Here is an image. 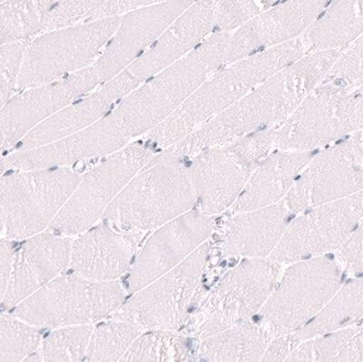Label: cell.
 Masks as SVG:
<instances>
[{
    "label": "cell",
    "mask_w": 363,
    "mask_h": 362,
    "mask_svg": "<svg viewBox=\"0 0 363 362\" xmlns=\"http://www.w3.org/2000/svg\"><path fill=\"white\" fill-rule=\"evenodd\" d=\"M342 50L311 52L274 74L199 131L171 147L191 160L252 132L278 128L328 73Z\"/></svg>",
    "instance_id": "6da1fadb"
},
{
    "label": "cell",
    "mask_w": 363,
    "mask_h": 362,
    "mask_svg": "<svg viewBox=\"0 0 363 362\" xmlns=\"http://www.w3.org/2000/svg\"><path fill=\"white\" fill-rule=\"evenodd\" d=\"M308 53L301 37L225 64L169 118L149 132L147 140L161 150L174 147L231 108L255 86Z\"/></svg>",
    "instance_id": "7a4b0ae2"
},
{
    "label": "cell",
    "mask_w": 363,
    "mask_h": 362,
    "mask_svg": "<svg viewBox=\"0 0 363 362\" xmlns=\"http://www.w3.org/2000/svg\"><path fill=\"white\" fill-rule=\"evenodd\" d=\"M231 34L213 33L186 57L116 103L108 115L129 143L157 128L225 66Z\"/></svg>",
    "instance_id": "3957f363"
},
{
    "label": "cell",
    "mask_w": 363,
    "mask_h": 362,
    "mask_svg": "<svg viewBox=\"0 0 363 362\" xmlns=\"http://www.w3.org/2000/svg\"><path fill=\"white\" fill-rule=\"evenodd\" d=\"M168 148L155 155L104 213L126 232L155 230L196 205L189 164Z\"/></svg>",
    "instance_id": "277c9868"
},
{
    "label": "cell",
    "mask_w": 363,
    "mask_h": 362,
    "mask_svg": "<svg viewBox=\"0 0 363 362\" xmlns=\"http://www.w3.org/2000/svg\"><path fill=\"white\" fill-rule=\"evenodd\" d=\"M363 130V86L320 84L277 128L275 148L312 152Z\"/></svg>",
    "instance_id": "5b68a950"
},
{
    "label": "cell",
    "mask_w": 363,
    "mask_h": 362,
    "mask_svg": "<svg viewBox=\"0 0 363 362\" xmlns=\"http://www.w3.org/2000/svg\"><path fill=\"white\" fill-rule=\"evenodd\" d=\"M67 167L17 171L0 181L3 238L28 239L50 226L79 184Z\"/></svg>",
    "instance_id": "8992f818"
},
{
    "label": "cell",
    "mask_w": 363,
    "mask_h": 362,
    "mask_svg": "<svg viewBox=\"0 0 363 362\" xmlns=\"http://www.w3.org/2000/svg\"><path fill=\"white\" fill-rule=\"evenodd\" d=\"M120 17L96 19L42 32L29 40L18 92L45 85L93 66Z\"/></svg>",
    "instance_id": "52a82bcc"
},
{
    "label": "cell",
    "mask_w": 363,
    "mask_h": 362,
    "mask_svg": "<svg viewBox=\"0 0 363 362\" xmlns=\"http://www.w3.org/2000/svg\"><path fill=\"white\" fill-rule=\"evenodd\" d=\"M120 283L79 274L60 276L16 307L15 316L35 327L87 325L115 313L124 303Z\"/></svg>",
    "instance_id": "ba28073f"
},
{
    "label": "cell",
    "mask_w": 363,
    "mask_h": 362,
    "mask_svg": "<svg viewBox=\"0 0 363 362\" xmlns=\"http://www.w3.org/2000/svg\"><path fill=\"white\" fill-rule=\"evenodd\" d=\"M281 264L271 258H249L227 273L190 319L199 339L217 334L261 312L280 279Z\"/></svg>",
    "instance_id": "9c48e42d"
},
{
    "label": "cell",
    "mask_w": 363,
    "mask_h": 362,
    "mask_svg": "<svg viewBox=\"0 0 363 362\" xmlns=\"http://www.w3.org/2000/svg\"><path fill=\"white\" fill-rule=\"evenodd\" d=\"M336 261L314 257L291 265L261 310L262 323L274 337L291 334L312 321L340 289Z\"/></svg>",
    "instance_id": "30bf717a"
},
{
    "label": "cell",
    "mask_w": 363,
    "mask_h": 362,
    "mask_svg": "<svg viewBox=\"0 0 363 362\" xmlns=\"http://www.w3.org/2000/svg\"><path fill=\"white\" fill-rule=\"evenodd\" d=\"M154 145L132 142L81 176L50 227L64 234L84 232L101 218L116 197L152 160Z\"/></svg>",
    "instance_id": "8fae6325"
},
{
    "label": "cell",
    "mask_w": 363,
    "mask_h": 362,
    "mask_svg": "<svg viewBox=\"0 0 363 362\" xmlns=\"http://www.w3.org/2000/svg\"><path fill=\"white\" fill-rule=\"evenodd\" d=\"M208 257V244H203L174 269L136 290L113 317L141 329L177 331L186 321L191 306L199 298Z\"/></svg>",
    "instance_id": "7c38bea8"
},
{
    "label": "cell",
    "mask_w": 363,
    "mask_h": 362,
    "mask_svg": "<svg viewBox=\"0 0 363 362\" xmlns=\"http://www.w3.org/2000/svg\"><path fill=\"white\" fill-rule=\"evenodd\" d=\"M363 189V130L312 158L284 202L297 213L354 195Z\"/></svg>",
    "instance_id": "4fadbf2b"
},
{
    "label": "cell",
    "mask_w": 363,
    "mask_h": 362,
    "mask_svg": "<svg viewBox=\"0 0 363 362\" xmlns=\"http://www.w3.org/2000/svg\"><path fill=\"white\" fill-rule=\"evenodd\" d=\"M213 31V0H196L134 63L102 85L119 101L145 81L186 57Z\"/></svg>",
    "instance_id": "5bb4252c"
},
{
    "label": "cell",
    "mask_w": 363,
    "mask_h": 362,
    "mask_svg": "<svg viewBox=\"0 0 363 362\" xmlns=\"http://www.w3.org/2000/svg\"><path fill=\"white\" fill-rule=\"evenodd\" d=\"M362 218L363 189L313 207L288 226L270 258L281 264H288L338 250Z\"/></svg>",
    "instance_id": "9a60e30c"
},
{
    "label": "cell",
    "mask_w": 363,
    "mask_h": 362,
    "mask_svg": "<svg viewBox=\"0 0 363 362\" xmlns=\"http://www.w3.org/2000/svg\"><path fill=\"white\" fill-rule=\"evenodd\" d=\"M100 86L101 80L93 64L62 79L18 92L1 106V150L15 149L38 125Z\"/></svg>",
    "instance_id": "2e32d148"
},
{
    "label": "cell",
    "mask_w": 363,
    "mask_h": 362,
    "mask_svg": "<svg viewBox=\"0 0 363 362\" xmlns=\"http://www.w3.org/2000/svg\"><path fill=\"white\" fill-rule=\"evenodd\" d=\"M212 230V218L200 211L187 212L157 228L136 258L128 279L130 292L179 265L204 244Z\"/></svg>",
    "instance_id": "e0dca14e"
},
{
    "label": "cell",
    "mask_w": 363,
    "mask_h": 362,
    "mask_svg": "<svg viewBox=\"0 0 363 362\" xmlns=\"http://www.w3.org/2000/svg\"><path fill=\"white\" fill-rule=\"evenodd\" d=\"M196 1L168 0L120 17L118 28L94 64L101 85L128 69Z\"/></svg>",
    "instance_id": "ac0fdd59"
},
{
    "label": "cell",
    "mask_w": 363,
    "mask_h": 362,
    "mask_svg": "<svg viewBox=\"0 0 363 362\" xmlns=\"http://www.w3.org/2000/svg\"><path fill=\"white\" fill-rule=\"evenodd\" d=\"M332 0H283L236 29L230 37L225 64L299 38Z\"/></svg>",
    "instance_id": "d6986e66"
},
{
    "label": "cell",
    "mask_w": 363,
    "mask_h": 362,
    "mask_svg": "<svg viewBox=\"0 0 363 362\" xmlns=\"http://www.w3.org/2000/svg\"><path fill=\"white\" fill-rule=\"evenodd\" d=\"M106 114L95 124L66 138L32 149L14 151L2 160L6 170L67 167L77 162L106 157L129 145Z\"/></svg>",
    "instance_id": "ffe728a7"
},
{
    "label": "cell",
    "mask_w": 363,
    "mask_h": 362,
    "mask_svg": "<svg viewBox=\"0 0 363 362\" xmlns=\"http://www.w3.org/2000/svg\"><path fill=\"white\" fill-rule=\"evenodd\" d=\"M189 170L199 211L212 216L236 202L255 169L225 145L196 154Z\"/></svg>",
    "instance_id": "44dd1931"
},
{
    "label": "cell",
    "mask_w": 363,
    "mask_h": 362,
    "mask_svg": "<svg viewBox=\"0 0 363 362\" xmlns=\"http://www.w3.org/2000/svg\"><path fill=\"white\" fill-rule=\"evenodd\" d=\"M73 242L48 232L32 236L16 254L2 305L11 309L47 285L70 266Z\"/></svg>",
    "instance_id": "7402d4cb"
},
{
    "label": "cell",
    "mask_w": 363,
    "mask_h": 362,
    "mask_svg": "<svg viewBox=\"0 0 363 362\" xmlns=\"http://www.w3.org/2000/svg\"><path fill=\"white\" fill-rule=\"evenodd\" d=\"M143 237L142 232H126L100 224L73 242L70 268L74 273L99 282H112L130 267Z\"/></svg>",
    "instance_id": "603a6c76"
},
{
    "label": "cell",
    "mask_w": 363,
    "mask_h": 362,
    "mask_svg": "<svg viewBox=\"0 0 363 362\" xmlns=\"http://www.w3.org/2000/svg\"><path fill=\"white\" fill-rule=\"evenodd\" d=\"M284 200L275 205L236 213L226 226L222 249L227 256L267 258L286 230Z\"/></svg>",
    "instance_id": "cb8c5ba5"
},
{
    "label": "cell",
    "mask_w": 363,
    "mask_h": 362,
    "mask_svg": "<svg viewBox=\"0 0 363 362\" xmlns=\"http://www.w3.org/2000/svg\"><path fill=\"white\" fill-rule=\"evenodd\" d=\"M312 158V152L277 149L269 154L250 176L233 212L251 211L283 201Z\"/></svg>",
    "instance_id": "d4e9b609"
},
{
    "label": "cell",
    "mask_w": 363,
    "mask_h": 362,
    "mask_svg": "<svg viewBox=\"0 0 363 362\" xmlns=\"http://www.w3.org/2000/svg\"><path fill=\"white\" fill-rule=\"evenodd\" d=\"M115 96L104 86L77 100L33 129L15 148L32 149L70 137L95 124L111 111Z\"/></svg>",
    "instance_id": "484cf974"
},
{
    "label": "cell",
    "mask_w": 363,
    "mask_h": 362,
    "mask_svg": "<svg viewBox=\"0 0 363 362\" xmlns=\"http://www.w3.org/2000/svg\"><path fill=\"white\" fill-rule=\"evenodd\" d=\"M363 33V0H332L301 37L308 52L345 50Z\"/></svg>",
    "instance_id": "4316f807"
},
{
    "label": "cell",
    "mask_w": 363,
    "mask_h": 362,
    "mask_svg": "<svg viewBox=\"0 0 363 362\" xmlns=\"http://www.w3.org/2000/svg\"><path fill=\"white\" fill-rule=\"evenodd\" d=\"M274 338L264 326L247 319L201 339L199 356L206 361H262Z\"/></svg>",
    "instance_id": "83f0119b"
},
{
    "label": "cell",
    "mask_w": 363,
    "mask_h": 362,
    "mask_svg": "<svg viewBox=\"0 0 363 362\" xmlns=\"http://www.w3.org/2000/svg\"><path fill=\"white\" fill-rule=\"evenodd\" d=\"M363 319V277L340 288L326 306L296 334L301 341L350 327Z\"/></svg>",
    "instance_id": "f1b7e54d"
},
{
    "label": "cell",
    "mask_w": 363,
    "mask_h": 362,
    "mask_svg": "<svg viewBox=\"0 0 363 362\" xmlns=\"http://www.w3.org/2000/svg\"><path fill=\"white\" fill-rule=\"evenodd\" d=\"M286 361H363V335L359 327H346L303 339Z\"/></svg>",
    "instance_id": "f546056e"
},
{
    "label": "cell",
    "mask_w": 363,
    "mask_h": 362,
    "mask_svg": "<svg viewBox=\"0 0 363 362\" xmlns=\"http://www.w3.org/2000/svg\"><path fill=\"white\" fill-rule=\"evenodd\" d=\"M56 0H5L1 2L0 40H29L45 31V21Z\"/></svg>",
    "instance_id": "4dcf8cb0"
},
{
    "label": "cell",
    "mask_w": 363,
    "mask_h": 362,
    "mask_svg": "<svg viewBox=\"0 0 363 362\" xmlns=\"http://www.w3.org/2000/svg\"><path fill=\"white\" fill-rule=\"evenodd\" d=\"M191 357L186 336L171 329H152L135 339L121 361H189Z\"/></svg>",
    "instance_id": "1f68e13d"
},
{
    "label": "cell",
    "mask_w": 363,
    "mask_h": 362,
    "mask_svg": "<svg viewBox=\"0 0 363 362\" xmlns=\"http://www.w3.org/2000/svg\"><path fill=\"white\" fill-rule=\"evenodd\" d=\"M142 329L124 319H113L94 329L85 361H121Z\"/></svg>",
    "instance_id": "d6a6232c"
},
{
    "label": "cell",
    "mask_w": 363,
    "mask_h": 362,
    "mask_svg": "<svg viewBox=\"0 0 363 362\" xmlns=\"http://www.w3.org/2000/svg\"><path fill=\"white\" fill-rule=\"evenodd\" d=\"M94 328L87 325L58 328L42 344L41 361H80L86 358Z\"/></svg>",
    "instance_id": "836d02e7"
},
{
    "label": "cell",
    "mask_w": 363,
    "mask_h": 362,
    "mask_svg": "<svg viewBox=\"0 0 363 362\" xmlns=\"http://www.w3.org/2000/svg\"><path fill=\"white\" fill-rule=\"evenodd\" d=\"M17 316L2 313L0 318V362L24 361L41 344L40 332Z\"/></svg>",
    "instance_id": "e575fe53"
},
{
    "label": "cell",
    "mask_w": 363,
    "mask_h": 362,
    "mask_svg": "<svg viewBox=\"0 0 363 362\" xmlns=\"http://www.w3.org/2000/svg\"><path fill=\"white\" fill-rule=\"evenodd\" d=\"M322 81L347 86H363V33L340 52Z\"/></svg>",
    "instance_id": "d590c367"
},
{
    "label": "cell",
    "mask_w": 363,
    "mask_h": 362,
    "mask_svg": "<svg viewBox=\"0 0 363 362\" xmlns=\"http://www.w3.org/2000/svg\"><path fill=\"white\" fill-rule=\"evenodd\" d=\"M29 40L13 41L1 44V48H0L1 106L18 93L19 77H21Z\"/></svg>",
    "instance_id": "8d00e7d4"
},
{
    "label": "cell",
    "mask_w": 363,
    "mask_h": 362,
    "mask_svg": "<svg viewBox=\"0 0 363 362\" xmlns=\"http://www.w3.org/2000/svg\"><path fill=\"white\" fill-rule=\"evenodd\" d=\"M215 31L232 33L264 11L258 0H213Z\"/></svg>",
    "instance_id": "74e56055"
},
{
    "label": "cell",
    "mask_w": 363,
    "mask_h": 362,
    "mask_svg": "<svg viewBox=\"0 0 363 362\" xmlns=\"http://www.w3.org/2000/svg\"><path fill=\"white\" fill-rule=\"evenodd\" d=\"M106 0H56L45 21V30L82 23Z\"/></svg>",
    "instance_id": "f35d334b"
},
{
    "label": "cell",
    "mask_w": 363,
    "mask_h": 362,
    "mask_svg": "<svg viewBox=\"0 0 363 362\" xmlns=\"http://www.w3.org/2000/svg\"><path fill=\"white\" fill-rule=\"evenodd\" d=\"M339 259L352 273H363V221L339 249Z\"/></svg>",
    "instance_id": "ab89813d"
},
{
    "label": "cell",
    "mask_w": 363,
    "mask_h": 362,
    "mask_svg": "<svg viewBox=\"0 0 363 362\" xmlns=\"http://www.w3.org/2000/svg\"><path fill=\"white\" fill-rule=\"evenodd\" d=\"M158 3H162V0H106L101 6L87 18L86 21L122 17L128 13L138 11L145 6L158 4Z\"/></svg>",
    "instance_id": "60d3db41"
},
{
    "label": "cell",
    "mask_w": 363,
    "mask_h": 362,
    "mask_svg": "<svg viewBox=\"0 0 363 362\" xmlns=\"http://www.w3.org/2000/svg\"><path fill=\"white\" fill-rule=\"evenodd\" d=\"M303 341L296 332L277 336L272 339L262 361H286L294 349Z\"/></svg>",
    "instance_id": "b9f144b4"
},
{
    "label": "cell",
    "mask_w": 363,
    "mask_h": 362,
    "mask_svg": "<svg viewBox=\"0 0 363 362\" xmlns=\"http://www.w3.org/2000/svg\"><path fill=\"white\" fill-rule=\"evenodd\" d=\"M15 249L9 239L3 238L0 244V271H1V299L8 289L15 261Z\"/></svg>",
    "instance_id": "7bdbcfd3"
},
{
    "label": "cell",
    "mask_w": 363,
    "mask_h": 362,
    "mask_svg": "<svg viewBox=\"0 0 363 362\" xmlns=\"http://www.w3.org/2000/svg\"><path fill=\"white\" fill-rule=\"evenodd\" d=\"M258 1L260 2L264 11H267L271 6L278 4L279 2H281L283 0H258Z\"/></svg>",
    "instance_id": "ee69618b"
},
{
    "label": "cell",
    "mask_w": 363,
    "mask_h": 362,
    "mask_svg": "<svg viewBox=\"0 0 363 362\" xmlns=\"http://www.w3.org/2000/svg\"><path fill=\"white\" fill-rule=\"evenodd\" d=\"M359 331H361L362 335H363V319L361 321V323H359V325L358 326Z\"/></svg>",
    "instance_id": "f6af8a7d"
},
{
    "label": "cell",
    "mask_w": 363,
    "mask_h": 362,
    "mask_svg": "<svg viewBox=\"0 0 363 362\" xmlns=\"http://www.w3.org/2000/svg\"><path fill=\"white\" fill-rule=\"evenodd\" d=\"M162 1H163V2L168 1V0H162Z\"/></svg>",
    "instance_id": "bcb514c9"
},
{
    "label": "cell",
    "mask_w": 363,
    "mask_h": 362,
    "mask_svg": "<svg viewBox=\"0 0 363 362\" xmlns=\"http://www.w3.org/2000/svg\"><path fill=\"white\" fill-rule=\"evenodd\" d=\"M5 1V0H1V2Z\"/></svg>",
    "instance_id": "7dc6e473"
}]
</instances>
